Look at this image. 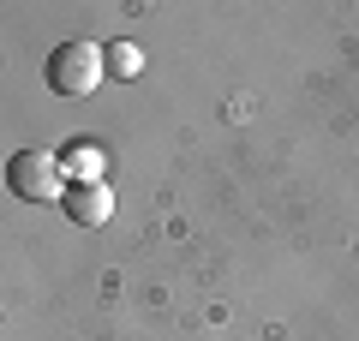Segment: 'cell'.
Returning <instances> with one entry per match:
<instances>
[{
  "label": "cell",
  "instance_id": "3",
  "mask_svg": "<svg viewBox=\"0 0 359 341\" xmlns=\"http://www.w3.org/2000/svg\"><path fill=\"white\" fill-rule=\"evenodd\" d=\"M60 210L72 215V227H108V215H114V186H108V180H96V186H72Z\"/></svg>",
  "mask_w": 359,
  "mask_h": 341
},
{
  "label": "cell",
  "instance_id": "1",
  "mask_svg": "<svg viewBox=\"0 0 359 341\" xmlns=\"http://www.w3.org/2000/svg\"><path fill=\"white\" fill-rule=\"evenodd\" d=\"M6 186H13V198H25V203H66L72 180H66V162L54 150H13Z\"/></svg>",
  "mask_w": 359,
  "mask_h": 341
},
{
  "label": "cell",
  "instance_id": "4",
  "mask_svg": "<svg viewBox=\"0 0 359 341\" xmlns=\"http://www.w3.org/2000/svg\"><path fill=\"white\" fill-rule=\"evenodd\" d=\"M60 162H66V180H72V186H96V180H102V156L90 150V144H66Z\"/></svg>",
  "mask_w": 359,
  "mask_h": 341
},
{
  "label": "cell",
  "instance_id": "2",
  "mask_svg": "<svg viewBox=\"0 0 359 341\" xmlns=\"http://www.w3.org/2000/svg\"><path fill=\"white\" fill-rule=\"evenodd\" d=\"M108 78V48L102 42H60L48 54V90L54 96H90V90Z\"/></svg>",
  "mask_w": 359,
  "mask_h": 341
},
{
  "label": "cell",
  "instance_id": "5",
  "mask_svg": "<svg viewBox=\"0 0 359 341\" xmlns=\"http://www.w3.org/2000/svg\"><path fill=\"white\" fill-rule=\"evenodd\" d=\"M144 72V54L132 42H108V78H138Z\"/></svg>",
  "mask_w": 359,
  "mask_h": 341
}]
</instances>
